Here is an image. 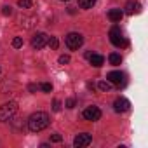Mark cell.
<instances>
[{
    "mask_svg": "<svg viewBox=\"0 0 148 148\" xmlns=\"http://www.w3.org/2000/svg\"><path fill=\"white\" fill-rule=\"evenodd\" d=\"M108 59H110V63H112L113 66H119V64L122 63V58H120V54H117V52H112V54L108 56Z\"/></svg>",
    "mask_w": 148,
    "mask_h": 148,
    "instance_id": "cell-13",
    "label": "cell"
},
{
    "mask_svg": "<svg viewBox=\"0 0 148 148\" xmlns=\"http://www.w3.org/2000/svg\"><path fill=\"white\" fill-rule=\"evenodd\" d=\"M2 14H4V16H11V14H12V9H11L9 5H4V7H2Z\"/></svg>",
    "mask_w": 148,
    "mask_h": 148,
    "instance_id": "cell-21",
    "label": "cell"
},
{
    "mask_svg": "<svg viewBox=\"0 0 148 148\" xmlns=\"http://www.w3.org/2000/svg\"><path fill=\"white\" fill-rule=\"evenodd\" d=\"M75 105H77V103H75V99H73V98H68L66 103H64L66 108H75Z\"/></svg>",
    "mask_w": 148,
    "mask_h": 148,
    "instance_id": "cell-20",
    "label": "cell"
},
{
    "mask_svg": "<svg viewBox=\"0 0 148 148\" xmlns=\"http://www.w3.org/2000/svg\"><path fill=\"white\" fill-rule=\"evenodd\" d=\"M47 38H49V37H47L45 33H42V32L37 33V35L32 38V45H33V49H37V51L44 49V47L47 45Z\"/></svg>",
    "mask_w": 148,
    "mask_h": 148,
    "instance_id": "cell-7",
    "label": "cell"
},
{
    "mask_svg": "<svg viewBox=\"0 0 148 148\" xmlns=\"http://www.w3.org/2000/svg\"><path fill=\"white\" fill-rule=\"evenodd\" d=\"M40 89H42L44 92H51V91H52V84H49V82H44V84L40 86Z\"/></svg>",
    "mask_w": 148,
    "mask_h": 148,
    "instance_id": "cell-19",
    "label": "cell"
},
{
    "mask_svg": "<svg viewBox=\"0 0 148 148\" xmlns=\"http://www.w3.org/2000/svg\"><path fill=\"white\" fill-rule=\"evenodd\" d=\"M110 42H112L115 47H125V45H127V42L124 40L122 32H120L119 26H113V28L110 30Z\"/></svg>",
    "mask_w": 148,
    "mask_h": 148,
    "instance_id": "cell-3",
    "label": "cell"
},
{
    "mask_svg": "<svg viewBox=\"0 0 148 148\" xmlns=\"http://www.w3.org/2000/svg\"><path fill=\"white\" fill-rule=\"evenodd\" d=\"M59 63H61V64H66V63H70V56H68V54H63V56H59Z\"/></svg>",
    "mask_w": 148,
    "mask_h": 148,
    "instance_id": "cell-22",
    "label": "cell"
},
{
    "mask_svg": "<svg viewBox=\"0 0 148 148\" xmlns=\"http://www.w3.org/2000/svg\"><path fill=\"white\" fill-rule=\"evenodd\" d=\"M49 122L51 120H49V115L45 112H37L28 119V129L32 132H40L49 125Z\"/></svg>",
    "mask_w": 148,
    "mask_h": 148,
    "instance_id": "cell-1",
    "label": "cell"
},
{
    "mask_svg": "<svg viewBox=\"0 0 148 148\" xmlns=\"http://www.w3.org/2000/svg\"><path fill=\"white\" fill-rule=\"evenodd\" d=\"M61 139H63V138H61L59 134H52V136H51V141H52V143H61Z\"/></svg>",
    "mask_w": 148,
    "mask_h": 148,
    "instance_id": "cell-24",
    "label": "cell"
},
{
    "mask_svg": "<svg viewBox=\"0 0 148 148\" xmlns=\"http://www.w3.org/2000/svg\"><path fill=\"white\" fill-rule=\"evenodd\" d=\"M87 58H89L91 64H92V66H96V68H99V66L105 63V58H103L101 54H89Z\"/></svg>",
    "mask_w": 148,
    "mask_h": 148,
    "instance_id": "cell-11",
    "label": "cell"
},
{
    "mask_svg": "<svg viewBox=\"0 0 148 148\" xmlns=\"http://www.w3.org/2000/svg\"><path fill=\"white\" fill-rule=\"evenodd\" d=\"M37 89H38V87H37L35 84H30V86H28V91H30V92H37Z\"/></svg>",
    "mask_w": 148,
    "mask_h": 148,
    "instance_id": "cell-25",
    "label": "cell"
},
{
    "mask_svg": "<svg viewBox=\"0 0 148 148\" xmlns=\"http://www.w3.org/2000/svg\"><path fill=\"white\" fill-rule=\"evenodd\" d=\"M129 101L125 99V98H117L115 99V103H113V110L117 112V113H122V112H127L129 110Z\"/></svg>",
    "mask_w": 148,
    "mask_h": 148,
    "instance_id": "cell-8",
    "label": "cell"
},
{
    "mask_svg": "<svg viewBox=\"0 0 148 148\" xmlns=\"http://www.w3.org/2000/svg\"><path fill=\"white\" fill-rule=\"evenodd\" d=\"M98 87H99L103 92H108V91L112 89V82H108V80H101V82L98 84Z\"/></svg>",
    "mask_w": 148,
    "mask_h": 148,
    "instance_id": "cell-15",
    "label": "cell"
},
{
    "mask_svg": "<svg viewBox=\"0 0 148 148\" xmlns=\"http://www.w3.org/2000/svg\"><path fill=\"white\" fill-rule=\"evenodd\" d=\"M21 45H23V38H21V37H16V38L12 40V47H16V49H19Z\"/></svg>",
    "mask_w": 148,
    "mask_h": 148,
    "instance_id": "cell-18",
    "label": "cell"
},
{
    "mask_svg": "<svg viewBox=\"0 0 148 148\" xmlns=\"http://www.w3.org/2000/svg\"><path fill=\"white\" fill-rule=\"evenodd\" d=\"M47 45H49L51 49H58V45H59V40H58L56 37H49V38H47Z\"/></svg>",
    "mask_w": 148,
    "mask_h": 148,
    "instance_id": "cell-16",
    "label": "cell"
},
{
    "mask_svg": "<svg viewBox=\"0 0 148 148\" xmlns=\"http://www.w3.org/2000/svg\"><path fill=\"white\" fill-rule=\"evenodd\" d=\"M96 4V0H79V7L82 9H91Z\"/></svg>",
    "mask_w": 148,
    "mask_h": 148,
    "instance_id": "cell-14",
    "label": "cell"
},
{
    "mask_svg": "<svg viewBox=\"0 0 148 148\" xmlns=\"http://www.w3.org/2000/svg\"><path fill=\"white\" fill-rule=\"evenodd\" d=\"M106 80L112 82V84L120 86V84H124V73L122 71H110L108 75H106Z\"/></svg>",
    "mask_w": 148,
    "mask_h": 148,
    "instance_id": "cell-9",
    "label": "cell"
},
{
    "mask_svg": "<svg viewBox=\"0 0 148 148\" xmlns=\"http://www.w3.org/2000/svg\"><path fill=\"white\" fill-rule=\"evenodd\" d=\"M141 11V4L136 2V0H129V2L125 4V14L132 16V14H138Z\"/></svg>",
    "mask_w": 148,
    "mask_h": 148,
    "instance_id": "cell-10",
    "label": "cell"
},
{
    "mask_svg": "<svg viewBox=\"0 0 148 148\" xmlns=\"http://www.w3.org/2000/svg\"><path fill=\"white\" fill-rule=\"evenodd\" d=\"M122 16H124V11H120V9H112V11L108 12V18H110V21H113V23H119V21L122 19Z\"/></svg>",
    "mask_w": 148,
    "mask_h": 148,
    "instance_id": "cell-12",
    "label": "cell"
},
{
    "mask_svg": "<svg viewBox=\"0 0 148 148\" xmlns=\"http://www.w3.org/2000/svg\"><path fill=\"white\" fill-rule=\"evenodd\" d=\"M84 44V37L80 35V33H68L66 35V45H68V49H71V51H75V49H79L80 45Z\"/></svg>",
    "mask_w": 148,
    "mask_h": 148,
    "instance_id": "cell-4",
    "label": "cell"
},
{
    "mask_svg": "<svg viewBox=\"0 0 148 148\" xmlns=\"http://www.w3.org/2000/svg\"><path fill=\"white\" fill-rule=\"evenodd\" d=\"M18 5L23 7V9H30V7H32V0H19Z\"/></svg>",
    "mask_w": 148,
    "mask_h": 148,
    "instance_id": "cell-17",
    "label": "cell"
},
{
    "mask_svg": "<svg viewBox=\"0 0 148 148\" xmlns=\"http://www.w3.org/2000/svg\"><path fill=\"white\" fill-rule=\"evenodd\" d=\"M18 112V103L16 101H9V103H4L0 106V122H5V120H11Z\"/></svg>",
    "mask_w": 148,
    "mask_h": 148,
    "instance_id": "cell-2",
    "label": "cell"
},
{
    "mask_svg": "<svg viewBox=\"0 0 148 148\" xmlns=\"http://www.w3.org/2000/svg\"><path fill=\"white\" fill-rule=\"evenodd\" d=\"M52 110H54V112H59V110H61V101H59V99H54V103H52Z\"/></svg>",
    "mask_w": 148,
    "mask_h": 148,
    "instance_id": "cell-23",
    "label": "cell"
},
{
    "mask_svg": "<svg viewBox=\"0 0 148 148\" xmlns=\"http://www.w3.org/2000/svg\"><path fill=\"white\" fill-rule=\"evenodd\" d=\"M91 141H92L91 134L82 132V134H77L75 136V139H73V146H75V148H84V146H89Z\"/></svg>",
    "mask_w": 148,
    "mask_h": 148,
    "instance_id": "cell-6",
    "label": "cell"
},
{
    "mask_svg": "<svg viewBox=\"0 0 148 148\" xmlns=\"http://www.w3.org/2000/svg\"><path fill=\"white\" fill-rule=\"evenodd\" d=\"M82 117L86 120H91V122H96L101 119V110L98 106H87L84 112H82Z\"/></svg>",
    "mask_w": 148,
    "mask_h": 148,
    "instance_id": "cell-5",
    "label": "cell"
}]
</instances>
